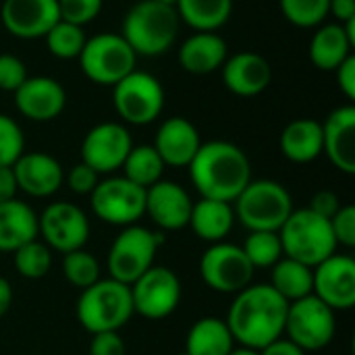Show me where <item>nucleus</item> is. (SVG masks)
Instances as JSON below:
<instances>
[{
	"label": "nucleus",
	"mask_w": 355,
	"mask_h": 355,
	"mask_svg": "<svg viewBox=\"0 0 355 355\" xmlns=\"http://www.w3.org/2000/svg\"><path fill=\"white\" fill-rule=\"evenodd\" d=\"M287 310L289 304L268 283H252L235 293L225 322L235 343L260 352L285 335Z\"/></svg>",
	"instance_id": "obj_1"
},
{
	"label": "nucleus",
	"mask_w": 355,
	"mask_h": 355,
	"mask_svg": "<svg viewBox=\"0 0 355 355\" xmlns=\"http://www.w3.org/2000/svg\"><path fill=\"white\" fill-rule=\"evenodd\" d=\"M189 177L200 198L233 204L252 181V164L248 154L225 139L202 141L193 156Z\"/></svg>",
	"instance_id": "obj_2"
},
{
	"label": "nucleus",
	"mask_w": 355,
	"mask_h": 355,
	"mask_svg": "<svg viewBox=\"0 0 355 355\" xmlns=\"http://www.w3.org/2000/svg\"><path fill=\"white\" fill-rule=\"evenodd\" d=\"M179 25L175 6L158 0H139L127 10L121 35L137 56H160L173 48Z\"/></svg>",
	"instance_id": "obj_3"
},
{
	"label": "nucleus",
	"mask_w": 355,
	"mask_h": 355,
	"mask_svg": "<svg viewBox=\"0 0 355 355\" xmlns=\"http://www.w3.org/2000/svg\"><path fill=\"white\" fill-rule=\"evenodd\" d=\"M75 314L79 324L89 333H119L135 314L129 285L114 279H100L81 291Z\"/></svg>",
	"instance_id": "obj_4"
},
{
	"label": "nucleus",
	"mask_w": 355,
	"mask_h": 355,
	"mask_svg": "<svg viewBox=\"0 0 355 355\" xmlns=\"http://www.w3.org/2000/svg\"><path fill=\"white\" fill-rule=\"evenodd\" d=\"M279 237L283 254L310 268L337 254L339 248L331 229V220L312 212L310 208L293 210L279 229Z\"/></svg>",
	"instance_id": "obj_5"
},
{
	"label": "nucleus",
	"mask_w": 355,
	"mask_h": 355,
	"mask_svg": "<svg viewBox=\"0 0 355 355\" xmlns=\"http://www.w3.org/2000/svg\"><path fill=\"white\" fill-rule=\"evenodd\" d=\"M233 210L248 231H279L295 208L285 185L272 179H252L233 202Z\"/></svg>",
	"instance_id": "obj_6"
},
{
	"label": "nucleus",
	"mask_w": 355,
	"mask_h": 355,
	"mask_svg": "<svg viewBox=\"0 0 355 355\" xmlns=\"http://www.w3.org/2000/svg\"><path fill=\"white\" fill-rule=\"evenodd\" d=\"M137 54L121 33H98L87 37L79 67L83 75L96 85H116L123 77L135 71Z\"/></svg>",
	"instance_id": "obj_7"
},
{
	"label": "nucleus",
	"mask_w": 355,
	"mask_h": 355,
	"mask_svg": "<svg viewBox=\"0 0 355 355\" xmlns=\"http://www.w3.org/2000/svg\"><path fill=\"white\" fill-rule=\"evenodd\" d=\"M162 243V237L141 225L123 227L121 233L114 237L106 266L110 279L131 285L135 283L146 270H150L156 262V252Z\"/></svg>",
	"instance_id": "obj_8"
},
{
	"label": "nucleus",
	"mask_w": 355,
	"mask_h": 355,
	"mask_svg": "<svg viewBox=\"0 0 355 355\" xmlns=\"http://www.w3.org/2000/svg\"><path fill=\"white\" fill-rule=\"evenodd\" d=\"M112 104L125 123L144 127L162 114L164 87L156 75L135 69L112 85Z\"/></svg>",
	"instance_id": "obj_9"
},
{
	"label": "nucleus",
	"mask_w": 355,
	"mask_h": 355,
	"mask_svg": "<svg viewBox=\"0 0 355 355\" xmlns=\"http://www.w3.org/2000/svg\"><path fill=\"white\" fill-rule=\"evenodd\" d=\"M335 310H331L324 302L316 295L302 297L289 304L287 320H285V335L297 347L308 352H320L335 339L337 333V318Z\"/></svg>",
	"instance_id": "obj_10"
},
{
	"label": "nucleus",
	"mask_w": 355,
	"mask_h": 355,
	"mask_svg": "<svg viewBox=\"0 0 355 355\" xmlns=\"http://www.w3.org/2000/svg\"><path fill=\"white\" fill-rule=\"evenodd\" d=\"M92 212L112 227L137 225L146 214V189L121 177H106L98 181L89 193Z\"/></svg>",
	"instance_id": "obj_11"
},
{
	"label": "nucleus",
	"mask_w": 355,
	"mask_h": 355,
	"mask_svg": "<svg viewBox=\"0 0 355 355\" xmlns=\"http://www.w3.org/2000/svg\"><path fill=\"white\" fill-rule=\"evenodd\" d=\"M200 277L216 293L235 295L254 279V266L245 258L241 245L218 241L200 258Z\"/></svg>",
	"instance_id": "obj_12"
},
{
	"label": "nucleus",
	"mask_w": 355,
	"mask_h": 355,
	"mask_svg": "<svg viewBox=\"0 0 355 355\" xmlns=\"http://www.w3.org/2000/svg\"><path fill=\"white\" fill-rule=\"evenodd\" d=\"M133 312L148 320L168 318L181 302V281L175 270L154 264L129 285Z\"/></svg>",
	"instance_id": "obj_13"
},
{
	"label": "nucleus",
	"mask_w": 355,
	"mask_h": 355,
	"mask_svg": "<svg viewBox=\"0 0 355 355\" xmlns=\"http://www.w3.org/2000/svg\"><path fill=\"white\" fill-rule=\"evenodd\" d=\"M37 237L58 254L83 250L89 239L87 214L71 202H52L37 216Z\"/></svg>",
	"instance_id": "obj_14"
},
{
	"label": "nucleus",
	"mask_w": 355,
	"mask_h": 355,
	"mask_svg": "<svg viewBox=\"0 0 355 355\" xmlns=\"http://www.w3.org/2000/svg\"><path fill=\"white\" fill-rule=\"evenodd\" d=\"M131 148L133 139L123 123H98L81 141V162L94 168L98 175H110L121 171Z\"/></svg>",
	"instance_id": "obj_15"
},
{
	"label": "nucleus",
	"mask_w": 355,
	"mask_h": 355,
	"mask_svg": "<svg viewBox=\"0 0 355 355\" xmlns=\"http://www.w3.org/2000/svg\"><path fill=\"white\" fill-rule=\"evenodd\" d=\"M312 295L335 312H347L355 306V260L347 254H333L312 268Z\"/></svg>",
	"instance_id": "obj_16"
},
{
	"label": "nucleus",
	"mask_w": 355,
	"mask_h": 355,
	"mask_svg": "<svg viewBox=\"0 0 355 355\" xmlns=\"http://www.w3.org/2000/svg\"><path fill=\"white\" fill-rule=\"evenodd\" d=\"M4 29L19 40H40L58 21L56 0H4L0 6Z\"/></svg>",
	"instance_id": "obj_17"
},
{
	"label": "nucleus",
	"mask_w": 355,
	"mask_h": 355,
	"mask_svg": "<svg viewBox=\"0 0 355 355\" xmlns=\"http://www.w3.org/2000/svg\"><path fill=\"white\" fill-rule=\"evenodd\" d=\"M17 110L35 123H48L62 114L67 106V92L54 77H27L15 92Z\"/></svg>",
	"instance_id": "obj_18"
},
{
	"label": "nucleus",
	"mask_w": 355,
	"mask_h": 355,
	"mask_svg": "<svg viewBox=\"0 0 355 355\" xmlns=\"http://www.w3.org/2000/svg\"><path fill=\"white\" fill-rule=\"evenodd\" d=\"M191 198L187 189L175 181L160 179L146 189V214L162 231H181L189 225Z\"/></svg>",
	"instance_id": "obj_19"
},
{
	"label": "nucleus",
	"mask_w": 355,
	"mask_h": 355,
	"mask_svg": "<svg viewBox=\"0 0 355 355\" xmlns=\"http://www.w3.org/2000/svg\"><path fill=\"white\" fill-rule=\"evenodd\" d=\"M152 146L162 158L164 166L187 168L202 146V137L191 121L183 116H171L160 123Z\"/></svg>",
	"instance_id": "obj_20"
},
{
	"label": "nucleus",
	"mask_w": 355,
	"mask_h": 355,
	"mask_svg": "<svg viewBox=\"0 0 355 355\" xmlns=\"http://www.w3.org/2000/svg\"><path fill=\"white\" fill-rule=\"evenodd\" d=\"M12 173L19 191L31 198H50L64 183V171L60 162L46 152H23L12 164Z\"/></svg>",
	"instance_id": "obj_21"
},
{
	"label": "nucleus",
	"mask_w": 355,
	"mask_h": 355,
	"mask_svg": "<svg viewBox=\"0 0 355 355\" xmlns=\"http://www.w3.org/2000/svg\"><path fill=\"white\" fill-rule=\"evenodd\" d=\"M322 152L335 168L345 175L355 173V106L335 108L322 123Z\"/></svg>",
	"instance_id": "obj_22"
},
{
	"label": "nucleus",
	"mask_w": 355,
	"mask_h": 355,
	"mask_svg": "<svg viewBox=\"0 0 355 355\" xmlns=\"http://www.w3.org/2000/svg\"><path fill=\"white\" fill-rule=\"evenodd\" d=\"M225 87L239 98H254L262 94L272 81L270 62L258 52H239L227 56L220 67Z\"/></svg>",
	"instance_id": "obj_23"
},
{
	"label": "nucleus",
	"mask_w": 355,
	"mask_h": 355,
	"mask_svg": "<svg viewBox=\"0 0 355 355\" xmlns=\"http://www.w3.org/2000/svg\"><path fill=\"white\" fill-rule=\"evenodd\" d=\"M229 56V48L223 35L216 31H196L179 48L177 58L183 71L191 75H210L223 67Z\"/></svg>",
	"instance_id": "obj_24"
},
{
	"label": "nucleus",
	"mask_w": 355,
	"mask_h": 355,
	"mask_svg": "<svg viewBox=\"0 0 355 355\" xmlns=\"http://www.w3.org/2000/svg\"><path fill=\"white\" fill-rule=\"evenodd\" d=\"M281 154L295 164H310L322 154V123L316 119L291 121L279 137Z\"/></svg>",
	"instance_id": "obj_25"
},
{
	"label": "nucleus",
	"mask_w": 355,
	"mask_h": 355,
	"mask_svg": "<svg viewBox=\"0 0 355 355\" xmlns=\"http://www.w3.org/2000/svg\"><path fill=\"white\" fill-rule=\"evenodd\" d=\"M37 239V214L35 210L21 202L8 200L0 204V252L12 254L27 241Z\"/></svg>",
	"instance_id": "obj_26"
},
{
	"label": "nucleus",
	"mask_w": 355,
	"mask_h": 355,
	"mask_svg": "<svg viewBox=\"0 0 355 355\" xmlns=\"http://www.w3.org/2000/svg\"><path fill=\"white\" fill-rule=\"evenodd\" d=\"M235 220L237 218H235L233 204L200 198L191 206L187 227H191L196 237H200L202 241H208L212 245V243H218V241L227 239V235L231 233Z\"/></svg>",
	"instance_id": "obj_27"
},
{
	"label": "nucleus",
	"mask_w": 355,
	"mask_h": 355,
	"mask_svg": "<svg viewBox=\"0 0 355 355\" xmlns=\"http://www.w3.org/2000/svg\"><path fill=\"white\" fill-rule=\"evenodd\" d=\"M354 44L341 23L318 25L310 40V60L318 71L335 73L337 67L352 56Z\"/></svg>",
	"instance_id": "obj_28"
},
{
	"label": "nucleus",
	"mask_w": 355,
	"mask_h": 355,
	"mask_svg": "<svg viewBox=\"0 0 355 355\" xmlns=\"http://www.w3.org/2000/svg\"><path fill=\"white\" fill-rule=\"evenodd\" d=\"M235 349V339L223 318L206 316L191 324L185 337L187 355H229Z\"/></svg>",
	"instance_id": "obj_29"
},
{
	"label": "nucleus",
	"mask_w": 355,
	"mask_h": 355,
	"mask_svg": "<svg viewBox=\"0 0 355 355\" xmlns=\"http://www.w3.org/2000/svg\"><path fill=\"white\" fill-rule=\"evenodd\" d=\"M287 304H293L302 297L312 295L314 275L312 268L283 256L272 268H270V283H268Z\"/></svg>",
	"instance_id": "obj_30"
},
{
	"label": "nucleus",
	"mask_w": 355,
	"mask_h": 355,
	"mask_svg": "<svg viewBox=\"0 0 355 355\" xmlns=\"http://www.w3.org/2000/svg\"><path fill=\"white\" fill-rule=\"evenodd\" d=\"M175 10L196 31H218L233 15V0H177Z\"/></svg>",
	"instance_id": "obj_31"
},
{
	"label": "nucleus",
	"mask_w": 355,
	"mask_h": 355,
	"mask_svg": "<svg viewBox=\"0 0 355 355\" xmlns=\"http://www.w3.org/2000/svg\"><path fill=\"white\" fill-rule=\"evenodd\" d=\"M123 177L129 179L131 183L148 189L154 183H158L164 175V162L158 156V152L154 150V146L150 144H141V146H133L131 152L127 154L125 162H123Z\"/></svg>",
	"instance_id": "obj_32"
},
{
	"label": "nucleus",
	"mask_w": 355,
	"mask_h": 355,
	"mask_svg": "<svg viewBox=\"0 0 355 355\" xmlns=\"http://www.w3.org/2000/svg\"><path fill=\"white\" fill-rule=\"evenodd\" d=\"M12 266L23 279L40 281L52 268V250L44 241H40V237L27 241L25 245L12 252Z\"/></svg>",
	"instance_id": "obj_33"
},
{
	"label": "nucleus",
	"mask_w": 355,
	"mask_h": 355,
	"mask_svg": "<svg viewBox=\"0 0 355 355\" xmlns=\"http://www.w3.org/2000/svg\"><path fill=\"white\" fill-rule=\"evenodd\" d=\"M245 258L256 268H272L285 254L279 231H250L241 245Z\"/></svg>",
	"instance_id": "obj_34"
},
{
	"label": "nucleus",
	"mask_w": 355,
	"mask_h": 355,
	"mask_svg": "<svg viewBox=\"0 0 355 355\" xmlns=\"http://www.w3.org/2000/svg\"><path fill=\"white\" fill-rule=\"evenodd\" d=\"M44 40H46V48L52 56H56L60 60H73V58H79V54L87 42V35H85L83 27L60 19L44 35Z\"/></svg>",
	"instance_id": "obj_35"
},
{
	"label": "nucleus",
	"mask_w": 355,
	"mask_h": 355,
	"mask_svg": "<svg viewBox=\"0 0 355 355\" xmlns=\"http://www.w3.org/2000/svg\"><path fill=\"white\" fill-rule=\"evenodd\" d=\"M62 275L69 285L83 291L96 281H100V262L92 252L75 250L62 254Z\"/></svg>",
	"instance_id": "obj_36"
},
{
	"label": "nucleus",
	"mask_w": 355,
	"mask_h": 355,
	"mask_svg": "<svg viewBox=\"0 0 355 355\" xmlns=\"http://www.w3.org/2000/svg\"><path fill=\"white\" fill-rule=\"evenodd\" d=\"M329 2L331 0H279L283 17L302 29L322 25V21L329 17Z\"/></svg>",
	"instance_id": "obj_37"
},
{
	"label": "nucleus",
	"mask_w": 355,
	"mask_h": 355,
	"mask_svg": "<svg viewBox=\"0 0 355 355\" xmlns=\"http://www.w3.org/2000/svg\"><path fill=\"white\" fill-rule=\"evenodd\" d=\"M25 152V135L19 123L0 112V166H12Z\"/></svg>",
	"instance_id": "obj_38"
},
{
	"label": "nucleus",
	"mask_w": 355,
	"mask_h": 355,
	"mask_svg": "<svg viewBox=\"0 0 355 355\" xmlns=\"http://www.w3.org/2000/svg\"><path fill=\"white\" fill-rule=\"evenodd\" d=\"M56 2H58L60 19L79 27H85L87 23L96 21L104 6V0H56Z\"/></svg>",
	"instance_id": "obj_39"
},
{
	"label": "nucleus",
	"mask_w": 355,
	"mask_h": 355,
	"mask_svg": "<svg viewBox=\"0 0 355 355\" xmlns=\"http://www.w3.org/2000/svg\"><path fill=\"white\" fill-rule=\"evenodd\" d=\"M25 62L15 54H0V89L2 92H17L19 85L27 79Z\"/></svg>",
	"instance_id": "obj_40"
},
{
	"label": "nucleus",
	"mask_w": 355,
	"mask_h": 355,
	"mask_svg": "<svg viewBox=\"0 0 355 355\" xmlns=\"http://www.w3.org/2000/svg\"><path fill=\"white\" fill-rule=\"evenodd\" d=\"M331 229L337 239V245L355 248V206L347 204L337 210V214L331 218Z\"/></svg>",
	"instance_id": "obj_41"
},
{
	"label": "nucleus",
	"mask_w": 355,
	"mask_h": 355,
	"mask_svg": "<svg viewBox=\"0 0 355 355\" xmlns=\"http://www.w3.org/2000/svg\"><path fill=\"white\" fill-rule=\"evenodd\" d=\"M98 181H100V175L83 162L75 164L69 173H64V183L77 196H89L96 189Z\"/></svg>",
	"instance_id": "obj_42"
},
{
	"label": "nucleus",
	"mask_w": 355,
	"mask_h": 355,
	"mask_svg": "<svg viewBox=\"0 0 355 355\" xmlns=\"http://www.w3.org/2000/svg\"><path fill=\"white\" fill-rule=\"evenodd\" d=\"M127 347L119 333H98L92 335L89 355H125Z\"/></svg>",
	"instance_id": "obj_43"
},
{
	"label": "nucleus",
	"mask_w": 355,
	"mask_h": 355,
	"mask_svg": "<svg viewBox=\"0 0 355 355\" xmlns=\"http://www.w3.org/2000/svg\"><path fill=\"white\" fill-rule=\"evenodd\" d=\"M312 212L324 216V218H333L337 214V210L341 208V202H339V196L331 189H320L318 193H314L310 206H308Z\"/></svg>",
	"instance_id": "obj_44"
},
{
	"label": "nucleus",
	"mask_w": 355,
	"mask_h": 355,
	"mask_svg": "<svg viewBox=\"0 0 355 355\" xmlns=\"http://www.w3.org/2000/svg\"><path fill=\"white\" fill-rule=\"evenodd\" d=\"M335 75H337V83H339L341 94L349 100V104H354V100H355V56L354 54H352L349 58H345V60L337 67Z\"/></svg>",
	"instance_id": "obj_45"
},
{
	"label": "nucleus",
	"mask_w": 355,
	"mask_h": 355,
	"mask_svg": "<svg viewBox=\"0 0 355 355\" xmlns=\"http://www.w3.org/2000/svg\"><path fill=\"white\" fill-rule=\"evenodd\" d=\"M17 191H19V185L12 173V166H0V204L15 200Z\"/></svg>",
	"instance_id": "obj_46"
},
{
	"label": "nucleus",
	"mask_w": 355,
	"mask_h": 355,
	"mask_svg": "<svg viewBox=\"0 0 355 355\" xmlns=\"http://www.w3.org/2000/svg\"><path fill=\"white\" fill-rule=\"evenodd\" d=\"M260 355H306V352L302 347H297L293 341H289L287 337H279L277 341L262 347Z\"/></svg>",
	"instance_id": "obj_47"
},
{
	"label": "nucleus",
	"mask_w": 355,
	"mask_h": 355,
	"mask_svg": "<svg viewBox=\"0 0 355 355\" xmlns=\"http://www.w3.org/2000/svg\"><path fill=\"white\" fill-rule=\"evenodd\" d=\"M329 15L335 17V23H347L355 19V0H331Z\"/></svg>",
	"instance_id": "obj_48"
},
{
	"label": "nucleus",
	"mask_w": 355,
	"mask_h": 355,
	"mask_svg": "<svg viewBox=\"0 0 355 355\" xmlns=\"http://www.w3.org/2000/svg\"><path fill=\"white\" fill-rule=\"evenodd\" d=\"M10 306H12V287L4 277H0V318L8 314Z\"/></svg>",
	"instance_id": "obj_49"
},
{
	"label": "nucleus",
	"mask_w": 355,
	"mask_h": 355,
	"mask_svg": "<svg viewBox=\"0 0 355 355\" xmlns=\"http://www.w3.org/2000/svg\"><path fill=\"white\" fill-rule=\"evenodd\" d=\"M229 355H260V352H258V349H250V347H241V345H239V347H235Z\"/></svg>",
	"instance_id": "obj_50"
},
{
	"label": "nucleus",
	"mask_w": 355,
	"mask_h": 355,
	"mask_svg": "<svg viewBox=\"0 0 355 355\" xmlns=\"http://www.w3.org/2000/svg\"><path fill=\"white\" fill-rule=\"evenodd\" d=\"M158 2H162V4H168V6H175V2H177V0H158Z\"/></svg>",
	"instance_id": "obj_51"
},
{
	"label": "nucleus",
	"mask_w": 355,
	"mask_h": 355,
	"mask_svg": "<svg viewBox=\"0 0 355 355\" xmlns=\"http://www.w3.org/2000/svg\"><path fill=\"white\" fill-rule=\"evenodd\" d=\"M179 355H187V354H185V352H183V354H179Z\"/></svg>",
	"instance_id": "obj_52"
}]
</instances>
